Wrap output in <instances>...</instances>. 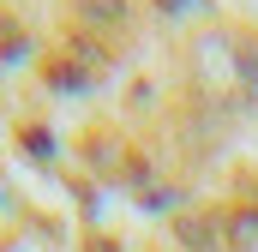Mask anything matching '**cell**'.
<instances>
[{
    "mask_svg": "<svg viewBox=\"0 0 258 252\" xmlns=\"http://www.w3.org/2000/svg\"><path fill=\"white\" fill-rule=\"evenodd\" d=\"M90 252H120V246H114V240H96V246H90Z\"/></svg>",
    "mask_w": 258,
    "mask_h": 252,
    "instance_id": "cell-6",
    "label": "cell"
},
{
    "mask_svg": "<svg viewBox=\"0 0 258 252\" xmlns=\"http://www.w3.org/2000/svg\"><path fill=\"white\" fill-rule=\"evenodd\" d=\"M156 6H162V12H174V18H186V12H192L198 0H156Z\"/></svg>",
    "mask_w": 258,
    "mask_h": 252,
    "instance_id": "cell-5",
    "label": "cell"
},
{
    "mask_svg": "<svg viewBox=\"0 0 258 252\" xmlns=\"http://www.w3.org/2000/svg\"><path fill=\"white\" fill-rule=\"evenodd\" d=\"M174 240H180L186 252H216V246H228L216 210H186V216H174Z\"/></svg>",
    "mask_w": 258,
    "mask_h": 252,
    "instance_id": "cell-1",
    "label": "cell"
},
{
    "mask_svg": "<svg viewBox=\"0 0 258 252\" xmlns=\"http://www.w3.org/2000/svg\"><path fill=\"white\" fill-rule=\"evenodd\" d=\"M78 12H84V24H120V0H78Z\"/></svg>",
    "mask_w": 258,
    "mask_h": 252,
    "instance_id": "cell-4",
    "label": "cell"
},
{
    "mask_svg": "<svg viewBox=\"0 0 258 252\" xmlns=\"http://www.w3.org/2000/svg\"><path fill=\"white\" fill-rule=\"evenodd\" d=\"M222 240L234 252H258V204H240L222 216Z\"/></svg>",
    "mask_w": 258,
    "mask_h": 252,
    "instance_id": "cell-2",
    "label": "cell"
},
{
    "mask_svg": "<svg viewBox=\"0 0 258 252\" xmlns=\"http://www.w3.org/2000/svg\"><path fill=\"white\" fill-rule=\"evenodd\" d=\"M234 78H240V90L258 102V36H240L234 42Z\"/></svg>",
    "mask_w": 258,
    "mask_h": 252,
    "instance_id": "cell-3",
    "label": "cell"
}]
</instances>
